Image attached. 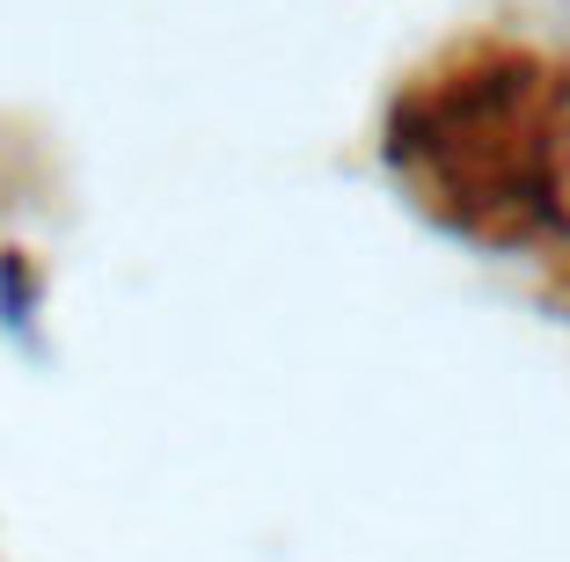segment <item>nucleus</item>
<instances>
[{
	"label": "nucleus",
	"mask_w": 570,
	"mask_h": 562,
	"mask_svg": "<svg viewBox=\"0 0 570 562\" xmlns=\"http://www.w3.org/2000/svg\"><path fill=\"white\" fill-rule=\"evenodd\" d=\"M387 161L424 213L498 248L570 234V67L534 45H453L410 73Z\"/></svg>",
	"instance_id": "nucleus-1"
}]
</instances>
